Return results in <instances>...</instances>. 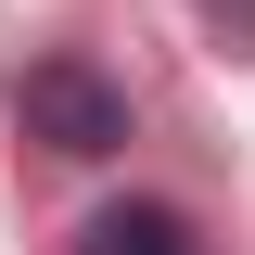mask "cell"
<instances>
[{
  "mask_svg": "<svg viewBox=\"0 0 255 255\" xmlns=\"http://www.w3.org/2000/svg\"><path fill=\"white\" fill-rule=\"evenodd\" d=\"M90 255H204V243H191L179 204H102V217H90Z\"/></svg>",
  "mask_w": 255,
  "mask_h": 255,
  "instance_id": "cell-2",
  "label": "cell"
},
{
  "mask_svg": "<svg viewBox=\"0 0 255 255\" xmlns=\"http://www.w3.org/2000/svg\"><path fill=\"white\" fill-rule=\"evenodd\" d=\"M13 128L90 166V153H115V140H128V90L102 77V64H77V51H38L26 77H13Z\"/></svg>",
  "mask_w": 255,
  "mask_h": 255,
  "instance_id": "cell-1",
  "label": "cell"
}]
</instances>
